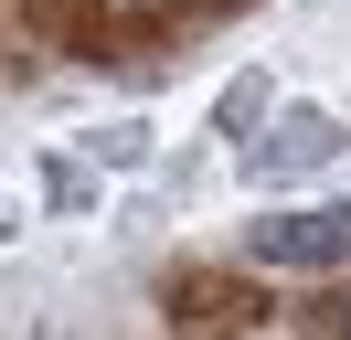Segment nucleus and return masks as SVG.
<instances>
[{
	"mask_svg": "<svg viewBox=\"0 0 351 340\" xmlns=\"http://www.w3.org/2000/svg\"><path fill=\"white\" fill-rule=\"evenodd\" d=\"M341 340H351V330H341Z\"/></svg>",
	"mask_w": 351,
	"mask_h": 340,
	"instance_id": "nucleus-4",
	"label": "nucleus"
},
{
	"mask_svg": "<svg viewBox=\"0 0 351 340\" xmlns=\"http://www.w3.org/2000/svg\"><path fill=\"white\" fill-rule=\"evenodd\" d=\"M245 255H256V266H287V276H330V266H351V202L266 212V223H245Z\"/></svg>",
	"mask_w": 351,
	"mask_h": 340,
	"instance_id": "nucleus-1",
	"label": "nucleus"
},
{
	"mask_svg": "<svg viewBox=\"0 0 351 340\" xmlns=\"http://www.w3.org/2000/svg\"><path fill=\"white\" fill-rule=\"evenodd\" d=\"M319 160H341V117H319V106H287L277 138H245V181H298Z\"/></svg>",
	"mask_w": 351,
	"mask_h": 340,
	"instance_id": "nucleus-2",
	"label": "nucleus"
},
{
	"mask_svg": "<svg viewBox=\"0 0 351 340\" xmlns=\"http://www.w3.org/2000/svg\"><path fill=\"white\" fill-rule=\"evenodd\" d=\"M128 11H149V0H128Z\"/></svg>",
	"mask_w": 351,
	"mask_h": 340,
	"instance_id": "nucleus-3",
	"label": "nucleus"
}]
</instances>
